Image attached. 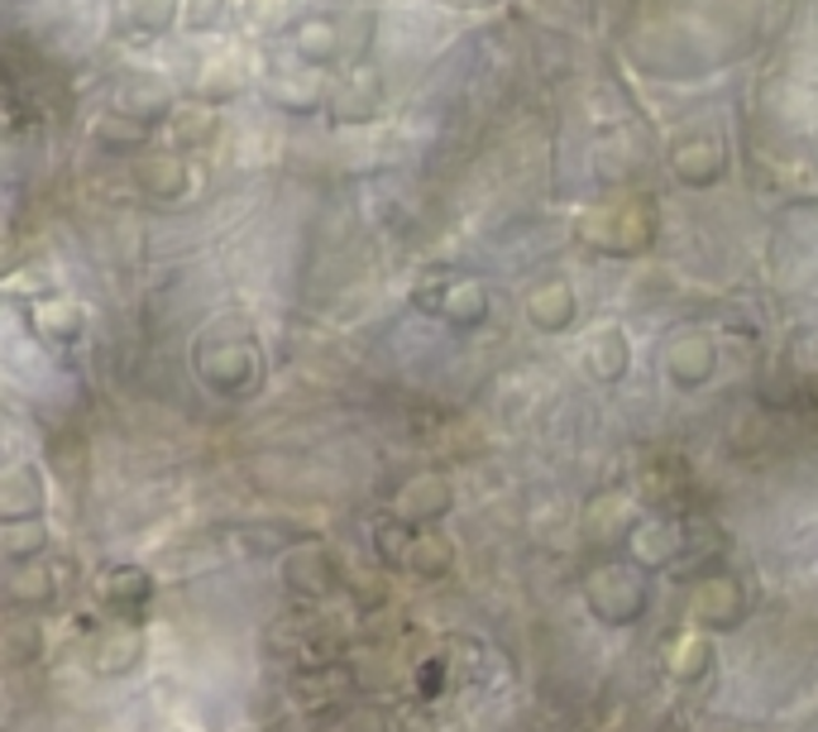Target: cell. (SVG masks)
Wrapping results in <instances>:
<instances>
[{"instance_id":"obj_6","label":"cell","mask_w":818,"mask_h":732,"mask_svg":"<svg viewBox=\"0 0 818 732\" xmlns=\"http://www.w3.org/2000/svg\"><path fill=\"white\" fill-rule=\"evenodd\" d=\"M694 617L703 627H732L742 617V588L737 580L718 574V580H703L694 594Z\"/></svg>"},{"instance_id":"obj_20","label":"cell","mask_w":818,"mask_h":732,"mask_svg":"<svg viewBox=\"0 0 818 732\" xmlns=\"http://www.w3.org/2000/svg\"><path fill=\"white\" fill-rule=\"evenodd\" d=\"M172 135H178V144H187V139H206V125H211V115L206 110H178L172 115Z\"/></svg>"},{"instance_id":"obj_15","label":"cell","mask_w":818,"mask_h":732,"mask_svg":"<svg viewBox=\"0 0 818 732\" xmlns=\"http://www.w3.org/2000/svg\"><path fill=\"white\" fill-rule=\"evenodd\" d=\"M135 660H139V637H135V632H125L120 646H115V637H106V641H100V651H96L100 670H129Z\"/></svg>"},{"instance_id":"obj_16","label":"cell","mask_w":818,"mask_h":732,"mask_svg":"<svg viewBox=\"0 0 818 732\" xmlns=\"http://www.w3.org/2000/svg\"><path fill=\"white\" fill-rule=\"evenodd\" d=\"M43 545V527L39 522H29V527H6V551L14 555V560H24V555H34Z\"/></svg>"},{"instance_id":"obj_3","label":"cell","mask_w":818,"mask_h":732,"mask_svg":"<svg viewBox=\"0 0 818 732\" xmlns=\"http://www.w3.org/2000/svg\"><path fill=\"white\" fill-rule=\"evenodd\" d=\"M723 168H727V153H723V144H718L713 135H689L680 149H674V172H680L684 182H694V187H709L723 178Z\"/></svg>"},{"instance_id":"obj_21","label":"cell","mask_w":818,"mask_h":732,"mask_svg":"<svg viewBox=\"0 0 818 732\" xmlns=\"http://www.w3.org/2000/svg\"><path fill=\"white\" fill-rule=\"evenodd\" d=\"M53 594V584H49V574L43 570H34V574H14V598H24V603H43Z\"/></svg>"},{"instance_id":"obj_19","label":"cell","mask_w":818,"mask_h":732,"mask_svg":"<svg viewBox=\"0 0 818 732\" xmlns=\"http://www.w3.org/2000/svg\"><path fill=\"white\" fill-rule=\"evenodd\" d=\"M301 49H307L311 57H336L340 39H336V29H330V24H311L307 34H301Z\"/></svg>"},{"instance_id":"obj_8","label":"cell","mask_w":818,"mask_h":732,"mask_svg":"<svg viewBox=\"0 0 818 732\" xmlns=\"http://www.w3.org/2000/svg\"><path fill=\"white\" fill-rule=\"evenodd\" d=\"M666 369H670V379L680 388L703 383L713 373V344L703 336H680L670 344V354H666Z\"/></svg>"},{"instance_id":"obj_10","label":"cell","mask_w":818,"mask_h":732,"mask_svg":"<svg viewBox=\"0 0 818 732\" xmlns=\"http://www.w3.org/2000/svg\"><path fill=\"white\" fill-rule=\"evenodd\" d=\"M39 502H43V488L39 479L29 469H14L6 488H0V512L10 517V522H24V517H34L39 512Z\"/></svg>"},{"instance_id":"obj_4","label":"cell","mask_w":818,"mask_h":732,"mask_svg":"<svg viewBox=\"0 0 818 732\" xmlns=\"http://www.w3.org/2000/svg\"><path fill=\"white\" fill-rule=\"evenodd\" d=\"M416 307L440 311V316H450V321H459V326H479L484 316H488V293H484L479 283L459 278V283H440V293L436 297H422Z\"/></svg>"},{"instance_id":"obj_12","label":"cell","mask_w":818,"mask_h":732,"mask_svg":"<svg viewBox=\"0 0 818 732\" xmlns=\"http://www.w3.org/2000/svg\"><path fill=\"white\" fill-rule=\"evenodd\" d=\"M100 598L115 603V608H139L144 598H149V580H144L139 570H110L106 580H100Z\"/></svg>"},{"instance_id":"obj_18","label":"cell","mask_w":818,"mask_h":732,"mask_svg":"<svg viewBox=\"0 0 818 732\" xmlns=\"http://www.w3.org/2000/svg\"><path fill=\"white\" fill-rule=\"evenodd\" d=\"M39 316H43V326H49L53 336H63V340L82 330V316H77V307H67V301H53V307H43Z\"/></svg>"},{"instance_id":"obj_11","label":"cell","mask_w":818,"mask_h":732,"mask_svg":"<svg viewBox=\"0 0 818 732\" xmlns=\"http://www.w3.org/2000/svg\"><path fill=\"white\" fill-rule=\"evenodd\" d=\"M588 369H594L598 379H617V373L627 369V340H623V330H598V336L588 340Z\"/></svg>"},{"instance_id":"obj_1","label":"cell","mask_w":818,"mask_h":732,"mask_svg":"<svg viewBox=\"0 0 818 732\" xmlns=\"http://www.w3.org/2000/svg\"><path fill=\"white\" fill-rule=\"evenodd\" d=\"M580 235L594 244V250H613V254H637L651 244L656 235V211L646 201H617V206L594 211L580 225Z\"/></svg>"},{"instance_id":"obj_5","label":"cell","mask_w":818,"mask_h":732,"mask_svg":"<svg viewBox=\"0 0 818 732\" xmlns=\"http://www.w3.org/2000/svg\"><path fill=\"white\" fill-rule=\"evenodd\" d=\"M283 580L297 594H326V588H336V560L321 545H301V551L283 560Z\"/></svg>"},{"instance_id":"obj_14","label":"cell","mask_w":818,"mask_h":732,"mask_svg":"<svg viewBox=\"0 0 818 732\" xmlns=\"http://www.w3.org/2000/svg\"><path fill=\"white\" fill-rule=\"evenodd\" d=\"M407 565H412V570H422V574H440V570H450V545H445L440 537H412V555H407Z\"/></svg>"},{"instance_id":"obj_2","label":"cell","mask_w":818,"mask_h":732,"mask_svg":"<svg viewBox=\"0 0 818 732\" xmlns=\"http://www.w3.org/2000/svg\"><path fill=\"white\" fill-rule=\"evenodd\" d=\"M588 603L603 623H631L641 608H646V594L637 584V574L623 570V565H608L598 574H588Z\"/></svg>"},{"instance_id":"obj_7","label":"cell","mask_w":818,"mask_h":732,"mask_svg":"<svg viewBox=\"0 0 818 732\" xmlns=\"http://www.w3.org/2000/svg\"><path fill=\"white\" fill-rule=\"evenodd\" d=\"M445 512H450V484L436 479V474L412 479L397 498V517H407V522H436Z\"/></svg>"},{"instance_id":"obj_17","label":"cell","mask_w":818,"mask_h":732,"mask_svg":"<svg viewBox=\"0 0 818 732\" xmlns=\"http://www.w3.org/2000/svg\"><path fill=\"white\" fill-rule=\"evenodd\" d=\"M172 6H178V0H129V14H135V24H144V29H163L172 20Z\"/></svg>"},{"instance_id":"obj_22","label":"cell","mask_w":818,"mask_h":732,"mask_svg":"<svg viewBox=\"0 0 818 732\" xmlns=\"http://www.w3.org/2000/svg\"><path fill=\"white\" fill-rule=\"evenodd\" d=\"M804 388H809V393L818 397V373H814V379H809V383H804Z\"/></svg>"},{"instance_id":"obj_9","label":"cell","mask_w":818,"mask_h":732,"mask_svg":"<svg viewBox=\"0 0 818 732\" xmlns=\"http://www.w3.org/2000/svg\"><path fill=\"white\" fill-rule=\"evenodd\" d=\"M527 316L537 321L541 330H560V326H570L574 321V293L565 283H545L531 293L527 301Z\"/></svg>"},{"instance_id":"obj_13","label":"cell","mask_w":818,"mask_h":732,"mask_svg":"<svg viewBox=\"0 0 818 732\" xmlns=\"http://www.w3.org/2000/svg\"><path fill=\"white\" fill-rule=\"evenodd\" d=\"M139 182L149 187L153 197H182L187 192V168L178 158H153V163L139 168Z\"/></svg>"}]
</instances>
